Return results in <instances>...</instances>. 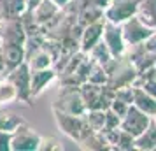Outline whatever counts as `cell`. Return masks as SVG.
<instances>
[{"label": "cell", "mask_w": 156, "mask_h": 151, "mask_svg": "<svg viewBox=\"0 0 156 151\" xmlns=\"http://www.w3.org/2000/svg\"><path fill=\"white\" fill-rule=\"evenodd\" d=\"M27 63L32 70H41V69H49L55 65V58L48 49L44 48H37L32 53L27 55Z\"/></svg>", "instance_id": "14"}, {"label": "cell", "mask_w": 156, "mask_h": 151, "mask_svg": "<svg viewBox=\"0 0 156 151\" xmlns=\"http://www.w3.org/2000/svg\"><path fill=\"white\" fill-rule=\"evenodd\" d=\"M133 149L139 151H156V123L151 120L146 130L139 134L133 141Z\"/></svg>", "instance_id": "15"}, {"label": "cell", "mask_w": 156, "mask_h": 151, "mask_svg": "<svg viewBox=\"0 0 156 151\" xmlns=\"http://www.w3.org/2000/svg\"><path fill=\"white\" fill-rule=\"evenodd\" d=\"M128 107H130V104H126V102L119 100V99H116V97H114V100L111 102V106H109V109H111L112 113H116V114L119 116V118H123V116L126 114Z\"/></svg>", "instance_id": "30"}, {"label": "cell", "mask_w": 156, "mask_h": 151, "mask_svg": "<svg viewBox=\"0 0 156 151\" xmlns=\"http://www.w3.org/2000/svg\"><path fill=\"white\" fill-rule=\"evenodd\" d=\"M53 2H55V4H56V5H58L60 9H63L65 5H67V4L70 2V0H53Z\"/></svg>", "instance_id": "36"}, {"label": "cell", "mask_w": 156, "mask_h": 151, "mask_svg": "<svg viewBox=\"0 0 156 151\" xmlns=\"http://www.w3.org/2000/svg\"><path fill=\"white\" fill-rule=\"evenodd\" d=\"M12 102H18V90L14 83L5 76L0 79V106H7Z\"/></svg>", "instance_id": "21"}, {"label": "cell", "mask_w": 156, "mask_h": 151, "mask_svg": "<svg viewBox=\"0 0 156 151\" xmlns=\"http://www.w3.org/2000/svg\"><path fill=\"white\" fill-rule=\"evenodd\" d=\"M41 137V134L23 123L11 134V151H39Z\"/></svg>", "instance_id": "3"}, {"label": "cell", "mask_w": 156, "mask_h": 151, "mask_svg": "<svg viewBox=\"0 0 156 151\" xmlns=\"http://www.w3.org/2000/svg\"><path fill=\"white\" fill-rule=\"evenodd\" d=\"M53 114H55V123H56L58 130L69 139H72L74 142L79 144L90 132H93V128L86 123L84 114H69V113L58 111V109H53Z\"/></svg>", "instance_id": "1"}, {"label": "cell", "mask_w": 156, "mask_h": 151, "mask_svg": "<svg viewBox=\"0 0 156 151\" xmlns=\"http://www.w3.org/2000/svg\"><path fill=\"white\" fill-rule=\"evenodd\" d=\"M81 97L86 104V111L88 109H100V92H102V84H93L90 81H84L79 86Z\"/></svg>", "instance_id": "16"}, {"label": "cell", "mask_w": 156, "mask_h": 151, "mask_svg": "<svg viewBox=\"0 0 156 151\" xmlns=\"http://www.w3.org/2000/svg\"><path fill=\"white\" fill-rule=\"evenodd\" d=\"M27 30L21 18H11V20H0V41L2 42L25 44L27 41Z\"/></svg>", "instance_id": "8"}, {"label": "cell", "mask_w": 156, "mask_h": 151, "mask_svg": "<svg viewBox=\"0 0 156 151\" xmlns=\"http://www.w3.org/2000/svg\"><path fill=\"white\" fill-rule=\"evenodd\" d=\"M153 121H154V123H156V114H154V116H153Z\"/></svg>", "instance_id": "38"}, {"label": "cell", "mask_w": 156, "mask_h": 151, "mask_svg": "<svg viewBox=\"0 0 156 151\" xmlns=\"http://www.w3.org/2000/svg\"><path fill=\"white\" fill-rule=\"evenodd\" d=\"M0 151H11V134L0 130Z\"/></svg>", "instance_id": "32"}, {"label": "cell", "mask_w": 156, "mask_h": 151, "mask_svg": "<svg viewBox=\"0 0 156 151\" xmlns=\"http://www.w3.org/2000/svg\"><path fill=\"white\" fill-rule=\"evenodd\" d=\"M139 86L146 92V93L149 95H153V97H156V77H151V79H146V81H142Z\"/></svg>", "instance_id": "31"}, {"label": "cell", "mask_w": 156, "mask_h": 151, "mask_svg": "<svg viewBox=\"0 0 156 151\" xmlns=\"http://www.w3.org/2000/svg\"><path fill=\"white\" fill-rule=\"evenodd\" d=\"M23 123H25V120H23L21 116L14 114V113H9V111H0V130L2 132L12 134Z\"/></svg>", "instance_id": "23"}, {"label": "cell", "mask_w": 156, "mask_h": 151, "mask_svg": "<svg viewBox=\"0 0 156 151\" xmlns=\"http://www.w3.org/2000/svg\"><path fill=\"white\" fill-rule=\"evenodd\" d=\"M28 11L32 13V18L35 20V23L41 28L53 23L58 18V14L62 13V9L58 7L53 0H42L41 4H37L34 9H28Z\"/></svg>", "instance_id": "12"}, {"label": "cell", "mask_w": 156, "mask_h": 151, "mask_svg": "<svg viewBox=\"0 0 156 151\" xmlns=\"http://www.w3.org/2000/svg\"><path fill=\"white\" fill-rule=\"evenodd\" d=\"M133 106L144 111L146 114H149L151 118L156 114V97L146 93L140 86H135V93H133Z\"/></svg>", "instance_id": "19"}, {"label": "cell", "mask_w": 156, "mask_h": 151, "mask_svg": "<svg viewBox=\"0 0 156 151\" xmlns=\"http://www.w3.org/2000/svg\"><path fill=\"white\" fill-rule=\"evenodd\" d=\"M79 146L83 148V149H91V151H102V149H111V146L107 144L105 137L102 135V132H97V130H93L90 132L88 135L79 142Z\"/></svg>", "instance_id": "20"}, {"label": "cell", "mask_w": 156, "mask_h": 151, "mask_svg": "<svg viewBox=\"0 0 156 151\" xmlns=\"http://www.w3.org/2000/svg\"><path fill=\"white\" fill-rule=\"evenodd\" d=\"M0 55L5 63V74L9 70L16 69L18 65L27 62V49L25 44H14V42H2L0 46Z\"/></svg>", "instance_id": "10"}, {"label": "cell", "mask_w": 156, "mask_h": 151, "mask_svg": "<svg viewBox=\"0 0 156 151\" xmlns=\"http://www.w3.org/2000/svg\"><path fill=\"white\" fill-rule=\"evenodd\" d=\"M25 2H27V7H28V9H34L37 4H41L42 0H25Z\"/></svg>", "instance_id": "35"}, {"label": "cell", "mask_w": 156, "mask_h": 151, "mask_svg": "<svg viewBox=\"0 0 156 151\" xmlns=\"http://www.w3.org/2000/svg\"><path fill=\"white\" fill-rule=\"evenodd\" d=\"M0 74H5V63H4V58L0 55Z\"/></svg>", "instance_id": "37"}, {"label": "cell", "mask_w": 156, "mask_h": 151, "mask_svg": "<svg viewBox=\"0 0 156 151\" xmlns=\"http://www.w3.org/2000/svg\"><path fill=\"white\" fill-rule=\"evenodd\" d=\"M56 77H58V72L55 67L41 69V70H32V74H30V93H32V99H37Z\"/></svg>", "instance_id": "11"}, {"label": "cell", "mask_w": 156, "mask_h": 151, "mask_svg": "<svg viewBox=\"0 0 156 151\" xmlns=\"http://www.w3.org/2000/svg\"><path fill=\"white\" fill-rule=\"evenodd\" d=\"M154 67H156V62H154Z\"/></svg>", "instance_id": "39"}, {"label": "cell", "mask_w": 156, "mask_h": 151, "mask_svg": "<svg viewBox=\"0 0 156 151\" xmlns=\"http://www.w3.org/2000/svg\"><path fill=\"white\" fill-rule=\"evenodd\" d=\"M104 23L105 20L102 21H95L83 27V32H81V39H79V49L83 53H88L91 49L95 44L102 41V34H104Z\"/></svg>", "instance_id": "13"}, {"label": "cell", "mask_w": 156, "mask_h": 151, "mask_svg": "<svg viewBox=\"0 0 156 151\" xmlns=\"http://www.w3.org/2000/svg\"><path fill=\"white\" fill-rule=\"evenodd\" d=\"M137 16L149 28L156 30V0H137Z\"/></svg>", "instance_id": "18"}, {"label": "cell", "mask_w": 156, "mask_h": 151, "mask_svg": "<svg viewBox=\"0 0 156 151\" xmlns=\"http://www.w3.org/2000/svg\"><path fill=\"white\" fill-rule=\"evenodd\" d=\"M39 151H63V144L56 137H41Z\"/></svg>", "instance_id": "26"}, {"label": "cell", "mask_w": 156, "mask_h": 151, "mask_svg": "<svg viewBox=\"0 0 156 151\" xmlns=\"http://www.w3.org/2000/svg\"><path fill=\"white\" fill-rule=\"evenodd\" d=\"M84 120L93 130L100 132L105 125V109H88L84 113Z\"/></svg>", "instance_id": "24"}, {"label": "cell", "mask_w": 156, "mask_h": 151, "mask_svg": "<svg viewBox=\"0 0 156 151\" xmlns=\"http://www.w3.org/2000/svg\"><path fill=\"white\" fill-rule=\"evenodd\" d=\"M133 93H135V86H132V84L116 88V99L126 102V104H133Z\"/></svg>", "instance_id": "28"}, {"label": "cell", "mask_w": 156, "mask_h": 151, "mask_svg": "<svg viewBox=\"0 0 156 151\" xmlns=\"http://www.w3.org/2000/svg\"><path fill=\"white\" fill-rule=\"evenodd\" d=\"M142 44H144V48H146L147 51H151V53H156V30H154V32H153V34H151V35H149Z\"/></svg>", "instance_id": "33"}, {"label": "cell", "mask_w": 156, "mask_h": 151, "mask_svg": "<svg viewBox=\"0 0 156 151\" xmlns=\"http://www.w3.org/2000/svg\"><path fill=\"white\" fill-rule=\"evenodd\" d=\"M151 120H153V118H151L149 114H146L144 111H140L137 106L130 104L126 114L121 118L119 128L125 130V132H128V134H132L133 137H137L139 134H142V132L146 130V127L151 123Z\"/></svg>", "instance_id": "7"}, {"label": "cell", "mask_w": 156, "mask_h": 151, "mask_svg": "<svg viewBox=\"0 0 156 151\" xmlns=\"http://www.w3.org/2000/svg\"><path fill=\"white\" fill-rule=\"evenodd\" d=\"M28 11L25 0H0V20L21 18Z\"/></svg>", "instance_id": "17"}, {"label": "cell", "mask_w": 156, "mask_h": 151, "mask_svg": "<svg viewBox=\"0 0 156 151\" xmlns=\"http://www.w3.org/2000/svg\"><path fill=\"white\" fill-rule=\"evenodd\" d=\"M91 4H95V5H98V7H102V9H105L109 4H111V0H90Z\"/></svg>", "instance_id": "34"}, {"label": "cell", "mask_w": 156, "mask_h": 151, "mask_svg": "<svg viewBox=\"0 0 156 151\" xmlns=\"http://www.w3.org/2000/svg\"><path fill=\"white\" fill-rule=\"evenodd\" d=\"M53 109L63 111L69 114H77L83 116L86 113V104L81 97L79 86H72V84H60L58 93L53 102Z\"/></svg>", "instance_id": "2"}, {"label": "cell", "mask_w": 156, "mask_h": 151, "mask_svg": "<svg viewBox=\"0 0 156 151\" xmlns=\"http://www.w3.org/2000/svg\"><path fill=\"white\" fill-rule=\"evenodd\" d=\"M102 41L107 44L109 51L112 53V56H123L126 51V44L123 39V32H121V25L116 23H104V34H102Z\"/></svg>", "instance_id": "9"}, {"label": "cell", "mask_w": 156, "mask_h": 151, "mask_svg": "<svg viewBox=\"0 0 156 151\" xmlns=\"http://www.w3.org/2000/svg\"><path fill=\"white\" fill-rule=\"evenodd\" d=\"M133 141H135V137L132 135V134H128V132L119 128V139H118V144H116L114 149H119V151L133 149Z\"/></svg>", "instance_id": "27"}, {"label": "cell", "mask_w": 156, "mask_h": 151, "mask_svg": "<svg viewBox=\"0 0 156 151\" xmlns=\"http://www.w3.org/2000/svg\"><path fill=\"white\" fill-rule=\"evenodd\" d=\"M121 32H123V39L126 46H137V44L144 42L154 30L149 28L146 23H142L139 16L135 14L128 18L125 23H121Z\"/></svg>", "instance_id": "4"}, {"label": "cell", "mask_w": 156, "mask_h": 151, "mask_svg": "<svg viewBox=\"0 0 156 151\" xmlns=\"http://www.w3.org/2000/svg\"><path fill=\"white\" fill-rule=\"evenodd\" d=\"M121 125V118L116 113H112L111 109H105V125H104V128L105 130H111V128H119ZM102 128V130H104Z\"/></svg>", "instance_id": "29"}, {"label": "cell", "mask_w": 156, "mask_h": 151, "mask_svg": "<svg viewBox=\"0 0 156 151\" xmlns=\"http://www.w3.org/2000/svg\"><path fill=\"white\" fill-rule=\"evenodd\" d=\"M88 56L98 65H107L114 58L112 53L109 51V48H107V44L104 42V41H98V42L95 44L91 49L88 51Z\"/></svg>", "instance_id": "22"}, {"label": "cell", "mask_w": 156, "mask_h": 151, "mask_svg": "<svg viewBox=\"0 0 156 151\" xmlns=\"http://www.w3.org/2000/svg\"><path fill=\"white\" fill-rule=\"evenodd\" d=\"M137 14V0H111V4L104 9V20L109 23L121 25L128 18Z\"/></svg>", "instance_id": "5"}, {"label": "cell", "mask_w": 156, "mask_h": 151, "mask_svg": "<svg viewBox=\"0 0 156 151\" xmlns=\"http://www.w3.org/2000/svg\"><path fill=\"white\" fill-rule=\"evenodd\" d=\"M86 81H90V83H93V84H107L109 74H107V70L104 69V65L93 63V67L90 69V72H88Z\"/></svg>", "instance_id": "25"}, {"label": "cell", "mask_w": 156, "mask_h": 151, "mask_svg": "<svg viewBox=\"0 0 156 151\" xmlns=\"http://www.w3.org/2000/svg\"><path fill=\"white\" fill-rule=\"evenodd\" d=\"M30 74H32V70H30L27 62H23L21 65H18L16 69H12L5 74L9 79L14 83L16 90H18V100L25 102L27 106H30L32 100H34L32 93H30Z\"/></svg>", "instance_id": "6"}]
</instances>
